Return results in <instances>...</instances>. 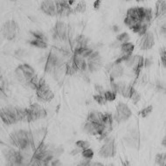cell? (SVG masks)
<instances>
[{"instance_id":"46","label":"cell","mask_w":166,"mask_h":166,"mask_svg":"<svg viewBox=\"0 0 166 166\" xmlns=\"http://www.w3.org/2000/svg\"><path fill=\"white\" fill-rule=\"evenodd\" d=\"M160 32H161V33H162V35H163V36L166 37V25H163V26L161 27Z\"/></svg>"},{"instance_id":"3","label":"cell","mask_w":166,"mask_h":166,"mask_svg":"<svg viewBox=\"0 0 166 166\" xmlns=\"http://www.w3.org/2000/svg\"><path fill=\"white\" fill-rule=\"evenodd\" d=\"M15 74H16L17 79L19 82L27 84V82L35 75V72L31 66L27 64H23L17 67Z\"/></svg>"},{"instance_id":"25","label":"cell","mask_w":166,"mask_h":166,"mask_svg":"<svg viewBox=\"0 0 166 166\" xmlns=\"http://www.w3.org/2000/svg\"><path fill=\"white\" fill-rule=\"evenodd\" d=\"M156 164L161 166H166V153H159L155 158Z\"/></svg>"},{"instance_id":"26","label":"cell","mask_w":166,"mask_h":166,"mask_svg":"<svg viewBox=\"0 0 166 166\" xmlns=\"http://www.w3.org/2000/svg\"><path fill=\"white\" fill-rule=\"evenodd\" d=\"M39 84H40V79L38 78V76L35 75L33 76V78L27 82V86H29L31 88H33V89H37L38 88V87H39Z\"/></svg>"},{"instance_id":"42","label":"cell","mask_w":166,"mask_h":166,"mask_svg":"<svg viewBox=\"0 0 166 166\" xmlns=\"http://www.w3.org/2000/svg\"><path fill=\"white\" fill-rule=\"evenodd\" d=\"M152 65V60L150 59H145L144 60V66L145 67H149Z\"/></svg>"},{"instance_id":"12","label":"cell","mask_w":166,"mask_h":166,"mask_svg":"<svg viewBox=\"0 0 166 166\" xmlns=\"http://www.w3.org/2000/svg\"><path fill=\"white\" fill-rule=\"evenodd\" d=\"M68 26L65 23L58 21L53 29V38L57 40L65 41L68 38Z\"/></svg>"},{"instance_id":"6","label":"cell","mask_w":166,"mask_h":166,"mask_svg":"<svg viewBox=\"0 0 166 166\" xmlns=\"http://www.w3.org/2000/svg\"><path fill=\"white\" fill-rule=\"evenodd\" d=\"M18 26L14 20H9L4 23L1 28L3 37L7 40H12L17 36Z\"/></svg>"},{"instance_id":"44","label":"cell","mask_w":166,"mask_h":166,"mask_svg":"<svg viewBox=\"0 0 166 166\" xmlns=\"http://www.w3.org/2000/svg\"><path fill=\"white\" fill-rule=\"evenodd\" d=\"M101 1H100V0L95 1L94 4V8L95 10H98L100 8V6H101Z\"/></svg>"},{"instance_id":"8","label":"cell","mask_w":166,"mask_h":166,"mask_svg":"<svg viewBox=\"0 0 166 166\" xmlns=\"http://www.w3.org/2000/svg\"><path fill=\"white\" fill-rule=\"evenodd\" d=\"M5 157L9 165H21L25 160L23 153L19 150L9 149L5 151Z\"/></svg>"},{"instance_id":"30","label":"cell","mask_w":166,"mask_h":166,"mask_svg":"<svg viewBox=\"0 0 166 166\" xmlns=\"http://www.w3.org/2000/svg\"><path fill=\"white\" fill-rule=\"evenodd\" d=\"M94 100L100 105H105L107 103V100L105 99L103 95H101V94H94Z\"/></svg>"},{"instance_id":"28","label":"cell","mask_w":166,"mask_h":166,"mask_svg":"<svg viewBox=\"0 0 166 166\" xmlns=\"http://www.w3.org/2000/svg\"><path fill=\"white\" fill-rule=\"evenodd\" d=\"M129 35L127 33H123L117 35L116 37V40L119 41L121 44H124V43H128L129 41Z\"/></svg>"},{"instance_id":"43","label":"cell","mask_w":166,"mask_h":166,"mask_svg":"<svg viewBox=\"0 0 166 166\" xmlns=\"http://www.w3.org/2000/svg\"><path fill=\"white\" fill-rule=\"evenodd\" d=\"M77 148H78V147H77ZM81 152H82V149H81V148H78V149L72 150V152H71V155H72V156H75V155L79 154V153H81Z\"/></svg>"},{"instance_id":"15","label":"cell","mask_w":166,"mask_h":166,"mask_svg":"<svg viewBox=\"0 0 166 166\" xmlns=\"http://www.w3.org/2000/svg\"><path fill=\"white\" fill-rule=\"evenodd\" d=\"M155 45V38L151 32H147L142 37L140 42V48L142 50H149Z\"/></svg>"},{"instance_id":"38","label":"cell","mask_w":166,"mask_h":166,"mask_svg":"<svg viewBox=\"0 0 166 166\" xmlns=\"http://www.w3.org/2000/svg\"><path fill=\"white\" fill-rule=\"evenodd\" d=\"M134 62H135V55H130L129 56L127 59L124 61L125 65L129 67H132L133 65H134Z\"/></svg>"},{"instance_id":"4","label":"cell","mask_w":166,"mask_h":166,"mask_svg":"<svg viewBox=\"0 0 166 166\" xmlns=\"http://www.w3.org/2000/svg\"><path fill=\"white\" fill-rule=\"evenodd\" d=\"M27 111H28L27 123H33L36 120L42 119L47 116L46 109L37 103L32 104L29 108H27Z\"/></svg>"},{"instance_id":"11","label":"cell","mask_w":166,"mask_h":166,"mask_svg":"<svg viewBox=\"0 0 166 166\" xmlns=\"http://www.w3.org/2000/svg\"><path fill=\"white\" fill-rule=\"evenodd\" d=\"M88 59V69L89 72L94 73L100 70L102 66V59L98 52L94 51L87 58Z\"/></svg>"},{"instance_id":"13","label":"cell","mask_w":166,"mask_h":166,"mask_svg":"<svg viewBox=\"0 0 166 166\" xmlns=\"http://www.w3.org/2000/svg\"><path fill=\"white\" fill-rule=\"evenodd\" d=\"M106 71L110 76V80L111 81H113L114 79L119 78L124 73V69L123 66L121 64H116V63H109L106 66Z\"/></svg>"},{"instance_id":"31","label":"cell","mask_w":166,"mask_h":166,"mask_svg":"<svg viewBox=\"0 0 166 166\" xmlns=\"http://www.w3.org/2000/svg\"><path fill=\"white\" fill-rule=\"evenodd\" d=\"M75 144H76V146H77L78 148H81V149H82V150L83 149H88V148H89V146H90V143H89L88 142L83 141V140L77 141Z\"/></svg>"},{"instance_id":"17","label":"cell","mask_w":166,"mask_h":166,"mask_svg":"<svg viewBox=\"0 0 166 166\" xmlns=\"http://www.w3.org/2000/svg\"><path fill=\"white\" fill-rule=\"evenodd\" d=\"M72 61L75 64V66H76L77 70H80L81 72H87L88 70V63L86 62L85 59L82 57L74 54L73 58H72Z\"/></svg>"},{"instance_id":"18","label":"cell","mask_w":166,"mask_h":166,"mask_svg":"<svg viewBox=\"0 0 166 166\" xmlns=\"http://www.w3.org/2000/svg\"><path fill=\"white\" fill-rule=\"evenodd\" d=\"M144 66V59L140 55H135V62L132 66L133 73L137 77L140 75L142 67Z\"/></svg>"},{"instance_id":"47","label":"cell","mask_w":166,"mask_h":166,"mask_svg":"<svg viewBox=\"0 0 166 166\" xmlns=\"http://www.w3.org/2000/svg\"><path fill=\"white\" fill-rule=\"evenodd\" d=\"M90 165H94V166H102V165H103V164H101V163H93V164H91Z\"/></svg>"},{"instance_id":"37","label":"cell","mask_w":166,"mask_h":166,"mask_svg":"<svg viewBox=\"0 0 166 166\" xmlns=\"http://www.w3.org/2000/svg\"><path fill=\"white\" fill-rule=\"evenodd\" d=\"M130 99H131V101H132L134 104H136V103L141 100V94L136 90V91L133 93V94L131 95Z\"/></svg>"},{"instance_id":"35","label":"cell","mask_w":166,"mask_h":166,"mask_svg":"<svg viewBox=\"0 0 166 166\" xmlns=\"http://www.w3.org/2000/svg\"><path fill=\"white\" fill-rule=\"evenodd\" d=\"M152 110H153V107L152 106H148L147 108L142 109L141 111H140V115L142 116V117L145 118V117H147L152 112Z\"/></svg>"},{"instance_id":"14","label":"cell","mask_w":166,"mask_h":166,"mask_svg":"<svg viewBox=\"0 0 166 166\" xmlns=\"http://www.w3.org/2000/svg\"><path fill=\"white\" fill-rule=\"evenodd\" d=\"M40 9L45 14L48 16L53 17L57 15V8H56L55 1H51V0L43 1L40 5Z\"/></svg>"},{"instance_id":"16","label":"cell","mask_w":166,"mask_h":166,"mask_svg":"<svg viewBox=\"0 0 166 166\" xmlns=\"http://www.w3.org/2000/svg\"><path fill=\"white\" fill-rule=\"evenodd\" d=\"M56 8H57V14L60 17H66L72 13V9L68 1H55Z\"/></svg>"},{"instance_id":"23","label":"cell","mask_w":166,"mask_h":166,"mask_svg":"<svg viewBox=\"0 0 166 166\" xmlns=\"http://www.w3.org/2000/svg\"><path fill=\"white\" fill-rule=\"evenodd\" d=\"M113 117L111 114L109 113H102L101 115V124H103L107 128L112 129V124H113Z\"/></svg>"},{"instance_id":"41","label":"cell","mask_w":166,"mask_h":166,"mask_svg":"<svg viewBox=\"0 0 166 166\" xmlns=\"http://www.w3.org/2000/svg\"><path fill=\"white\" fill-rule=\"evenodd\" d=\"M63 151H64V149H63V148H61V147H59V148L54 149V150H53L54 157H55V156H60V155L63 153Z\"/></svg>"},{"instance_id":"10","label":"cell","mask_w":166,"mask_h":166,"mask_svg":"<svg viewBox=\"0 0 166 166\" xmlns=\"http://www.w3.org/2000/svg\"><path fill=\"white\" fill-rule=\"evenodd\" d=\"M131 116H132V112L130 108L128 107V105L123 102H120L116 107V111L114 119L118 123H121L126 122Z\"/></svg>"},{"instance_id":"2","label":"cell","mask_w":166,"mask_h":166,"mask_svg":"<svg viewBox=\"0 0 166 166\" xmlns=\"http://www.w3.org/2000/svg\"><path fill=\"white\" fill-rule=\"evenodd\" d=\"M36 94L39 100L46 102H49L54 98V94L51 90L50 87L46 82L44 78L40 79V84L38 88L36 89Z\"/></svg>"},{"instance_id":"19","label":"cell","mask_w":166,"mask_h":166,"mask_svg":"<svg viewBox=\"0 0 166 166\" xmlns=\"http://www.w3.org/2000/svg\"><path fill=\"white\" fill-rule=\"evenodd\" d=\"M166 14V2L165 1H157L156 2V17H162Z\"/></svg>"},{"instance_id":"27","label":"cell","mask_w":166,"mask_h":166,"mask_svg":"<svg viewBox=\"0 0 166 166\" xmlns=\"http://www.w3.org/2000/svg\"><path fill=\"white\" fill-rule=\"evenodd\" d=\"M29 43L33 46H36V47L41 48V49H45V48L47 47V43L45 41H42V40H30Z\"/></svg>"},{"instance_id":"22","label":"cell","mask_w":166,"mask_h":166,"mask_svg":"<svg viewBox=\"0 0 166 166\" xmlns=\"http://www.w3.org/2000/svg\"><path fill=\"white\" fill-rule=\"evenodd\" d=\"M120 48H121V52H122V55H131L133 50L135 48V46L132 43L128 42V43L122 44Z\"/></svg>"},{"instance_id":"34","label":"cell","mask_w":166,"mask_h":166,"mask_svg":"<svg viewBox=\"0 0 166 166\" xmlns=\"http://www.w3.org/2000/svg\"><path fill=\"white\" fill-rule=\"evenodd\" d=\"M160 57H161V62L163 66L166 68V48L163 47L160 49Z\"/></svg>"},{"instance_id":"32","label":"cell","mask_w":166,"mask_h":166,"mask_svg":"<svg viewBox=\"0 0 166 166\" xmlns=\"http://www.w3.org/2000/svg\"><path fill=\"white\" fill-rule=\"evenodd\" d=\"M104 97H105V99L107 100V101H112L116 99V94L115 92L111 91V90L110 91H106L104 94Z\"/></svg>"},{"instance_id":"21","label":"cell","mask_w":166,"mask_h":166,"mask_svg":"<svg viewBox=\"0 0 166 166\" xmlns=\"http://www.w3.org/2000/svg\"><path fill=\"white\" fill-rule=\"evenodd\" d=\"M101 112L98 111H92L88 114L87 121H89L92 123H101Z\"/></svg>"},{"instance_id":"9","label":"cell","mask_w":166,"mask_h":166,"mask_svg":"<svg viewBox=\"0 0 166 166\" xmlns=\"http://www.w3.org/2000/svg\"><path fill=\"white\" fill-rule=\"evenodd\" d=\"M116 147L114 138H106L105 143L99 150V156L104 158H113L116 156Z\"/></svg>"},{"instance_id":"45","label":"cell","mask_w":166,"mask_h":166,"mask_svg":"<svg viewBox=\"0 0 166 166\" xmlns=\"http://www.w3.org/2000/svg\"><path fill=\"white\" fill-rule=\"evenodd\" d=\"M51 164H52V165H60V164H61V163H60V162H59V159H54V160H53H53H52V163H51Z\"/></svg>"},{"instance_id":"36","label":"cell","mask_w":166,"mask_h":166,"mask_svg":"<svg viewBox=\"0 0 166 166\" xmlns=\"http://www.w3.org/2000/svg\"><path fill=\"white\" fill-rule=\"evenodd\" d=\"M81 154H82L83 158H88V159H92L93 157H94V151L91 149H89V148L88 149H83Z\"/></svg>"},{"instance_id":"29","label":"cell","mask_w":166,"mask_h":166,"mask_svg":"<svg viewBox=\"0 0 166 166\" xmlns=\"http://www.w3.org/2000/svg\"><path fill=\"white\" fill-rule=\"evenodd\" d=\"M31 35L35 38V40H42V41L46 42L47 41V38L46 36L44 34V33H40V32H30Z\"/></svg>"},{"instance_id":"48","label":"cell","mask_w":166,"mask_h":166,"mask_svg":"<svg viewBox=\"0 0 166 166\" xmlns=\"http://www.w3.org/2000/svg\"><path fill=\"white\" fill-rule=\"evenodd\" d=\"M162 144L166 148V136L164 137V139H163V141H162Z\"/></svg>"},{"instance_id":"24","label":"cell","mask_w":166,"mask_h":166,"mask_svg":"<svg viewBox=\"0 0 166 166\" xmlns=\"http://www.w3.org/2000/svg\"><path fill=\"white\" fill-rule=\"evenodd\" d=\"M76 43H77V46L78 47H87L88 46V39L85 36V35H80L77 37L76 39Z\"/></svg>"},{"instance_id":"1","label":"cell","mask_w":166,"mask_h":166,"mask_svg":"<svg viewBox=\"0 0 166 166\" xmlns=\"http://www.w3.org/2000/svg\"><path fill=\"white\" fill-rule=\"evenodd\" d=\"M10 142L13 146H16L19 149L24 150L30 146H33L34 139L33 134L30 131L20 129L10 135Z\"/></svg>"},{"instance_id":"20","label":"cell","mask_w":166,"mask_h":166,"mask_svg":"<svg viewBox=\"0 0 166 166\" xmlns=\"http://www.w3.org/2000/svg\"><path fill=\"white\" fill-rule=\"evenodd\" d=\"M94 52V50L89 48V47H75V55H79L82 58H88L92 53Z\"/></svg>"},{"instance_id":"40","label":"cell","mask_w":166,"mask_h":166,"mask_svg":"<svg viewBox=\"0 0 166 166\" xmlns=\"http://www.w3.org/2000/svg\"><path fill=\"white\" fill-rule=\"evenodd\" d=\"M91 159H88V158H83V159L81 161V163L79 164V165H82V166H88L91 164Z\"/></svg>"},{"instance_id":"5","label":"cell","mask_w":166,"mask_h":166,"mask_svg":"<svg viewBox=\"0 0 166 166\" xmlns=\"http://www.w3.org/2000/svg\"><path fill=\"white\" fill-rule=\"evenodd\" d=\"M62 65H63V63H62L61 59L53 52H50L49 55L46 59L45 71H46V73L54 74Z\"/></svg>"},{"instance_id":"33","label":"cell","mask_w":166,"mask_h":166,"mask_svg":"<svg viewBox=\"0 0 166 166\" xmlns=\"http://www.w3.org/2000/svg\"><path fill=\"white\" fill-rule=\"evenodd\" d=\"M86 11V3L84 1H81L79 2V4L76 5V7L75 9V12H85Z\"/></svg>"},{"instance_id":"7","label":"cell","mask_w":166,"mask_h":166,"mask_svg":"<svg viewBox=\"0 0 166 166\" xmlns=\"http://www.w3.org/2000/svg\"><path fill=\"white\" fill-rule=\"evenodd\" d=\"M1 119L5 124H14L18 122L17 115V108L15 107H5L1 109Z\"/></svg>"},{"instance_id":"39","label":"cell","mask_w":166,"mask_h":166,"mask_svg":"<svg viewBox=\"0 0 166 166\" xmlns=\"http://www.w3.org/2000/svg\"><path fill=\"white\" fill-rule=\"evenodd\" d=\"M94 88H95V90L97 91L98 93V94H101V95H103L104 96V94H105V90H104V88H103V87L102 86H100V85H95L94 86Z\"/></svg>"}]
</instances>
